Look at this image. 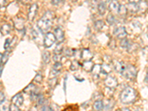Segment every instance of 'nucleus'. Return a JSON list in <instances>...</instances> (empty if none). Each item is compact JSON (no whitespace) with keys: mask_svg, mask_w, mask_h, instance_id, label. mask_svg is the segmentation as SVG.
I'll list each match as a JSON object with an SVG mask.
<instances>
[{"mask_svg":"<svg viewBox=\"0 0 148 111\" xmlns=\"http://www.w3.org/2000/svg\"><path fill=\"white\" fill-rule=\"evenodd\" d=\"M54 14L52 11H47L43 16L37 22V27L42 33H47L52 26Z\"/></svg>","mask_w":148,"mask_h":111,"instance_id":"f257e3e1","label":"nucleus"},{"mask_svg":"<svg viewBox=\"0 0 148 111\" xmlns=\"http://www.w3.org/2000/svg\"><path fill=\"white\" fill-rule=\"evenodd\" d=\"M136 99V92L134 89L130 87L125 88L120 94V100L123 104H131L135 101Z\"/></svg>","mask_w":148,"mask_h":111,"instance_id":"f03ea898","label":"nucleus"},{"mask_svg":"<svg viewBox=\"0 0 148 111\" xmlns=\"http://www.w3.org/2000/svg\"><path fill=\"white\" fill-rule=\"evenodd\" d=\"M123 76H125L129 80H134L136 77L137 75V71L136 69V67L133 65H128L127 66L126 68H125V71L123 72L122 73Z\"/></svg>","mask_w":148,"mask_h":111,"instance_id":"7ed1b4c3","label":"nucleus"},{"mask_svg":"<svg viewBox=\"0 0 148 111\" xmlns=\"http://www.w3.org/2000/svg\"><path fill=\"white\" fill-rule=\"evenodd\" d=\"M56 37L55 35L52 33L49 32L47 33L44 38V46L47 48L51 47L54 44V42H56Z\"/></svg>","mask_w":148,"mask_h":111,"instance_id":"20e7f679","label":"nucleus"},{"mask_svg":"<svg viewBox=\"0 0 148 111\" xmlns=\"http://www.w3.org/2000/svg\"><path fill=\"white\" fill-rule=\"evenodd\" d=\"M104 84H105L107 88L112 89V88L117 87L118 82H117V79L116 78L113 77V76H108L104 80Z\"/></svg>","mask_w":148,"mask_h":111,"instance_id":"39448f33","label":"nucleus"},{"mask_svg":"<svg viewBox=\"0 0 148 111\" xmlns=\"http://www.w3.org/2000/svg\"><path fill=\"white\" fill-rule=\"evenodd\" d=\"M38 10V5L36 4H33L30 8V10L28 12V20L30 22H33L36 15V12Z\"/></svg>","mask_w":148,"mask_h":111,"instance_id":"423d86ee","label":"nucleus"},{"mask_svg":"<svg viewBox=\"0 0 148 111\" xmlns=\"http://www.w3.org/2000/svg\"><path fill=\"white\" fill-rule=\"evenodd\" d=\"M114 35L119 39H125V38H126L127 34V31L125 27H119L114 30Z\"/></svg>","mask_w":148,"mask_h":111,"instance_id":"0eeeda50","label":"nucleus"},{"mask_svg":"<svg viewBox=\"0 0 148 111\" xmlns=\"http://www.w3.org/2000/svg\"><path fill=\"white\" fill-rule=\"evenodd\" d=\"M54 35H55L56 39L59 43H62L64 39V35L63 30L59 27L56 28L54 30Z\"/></svg>","mask_w":148,"mask_h":111,"instance_id":"6e6552de","label":"nucleus"},{"mask_svg":"<svg viewBox=\"0 0 148 111\" xmlns=\"http://www.w3.org/2000/svg\"><path fill=\"white\" fill-rule=\"evenodd\" d=\"M14 27L16 30H22L24 29V26H25V20L23 18L21 17H18V18H14Z\"/></svg>","mask_w":148,"mask_h":111,"instance_id":"1a4fd4ad","label":"nucleus"},{"mask_svg":"<svg viewBox=\"0 0 148 111\" xmlns=\"http://www.w3.org/2000/svg\"><path fill=\"white\" fill-rule=\"evenodd\" d=\"M120 5L117 0H112L109 5V10L113 14H118Z\"/></svg>","mask_w":148,"mask_h":111,"instance_id":"9d476101","label":"nucleus"},{"mask_svg":"<svg viewBox=\"0 0 148 111\" xmlns=\"http://www.w3.org/2000/svg\"><path fill=\"white\" fill-rule=\"evenodd\" d=\"M24 99L23 96L21 93H18L16 96H14L12 99V104H15L16 106L20 107L22 105V103H23Z\"/></svg>","mask_w":148,"mask_h":111,"instance_id":"9b49d317","label":"nucleus"},{"mask_svg":"<svg viewBox=\"0 0 148 111\" xmlns=\"http://www.w3.org/2000/svg\"><path fill=\"white\" fill-rule=\"evenodd\" d=\"M113 67H114L116 72H118L120 74H122L123 72L125 71L127 66L124 63L121 62H117L116 61V62H114V63H113Z\"/></svg>","mask_w":148,"mask_h":111,"instance_id":"f8f14e48","label":"nucleus"},{"mask_svg":"<svg viewBox=\"0 0 148 111\" xmlns=\"http://www.w3.org/2000/svg\"><path fill=\"white\" fill-rule=\"evenodd\" d=\"M93 57L92 53L88 49H84L81 53V58L84 61H91Z\"/></svg>","mask_w":148,"mask_h":111,"instance_id":"ddd939ff","label":"nucleus"},{"mask_svg":"<svg viewBox=\"0 0 148 111\" xmlns=\"http://www.w3.org/2000/svg\"><path fill=\"white\" fill-rule=\"evenodd\" d=\"M93 66H94V64H93V63L91 61H84L82 64V67L84 68V70L88 71V72L92 71Z\"/></svg>","mask_w":148,"mask_h":111,"instance_id":"4468645a","label":"nucleus"},{"mask_svg":"<svg viewBox=\"0 0 148 111\" xmlns=\"http://www.w3.org/2000/svg\"><path fill=\"white\" fill-rule=\"evenodd\" d=\"M113 106H114V101L113 100H108L107 102L104 104V108H103V110L104 111H111L112 109H113Z\"/></svg>","mask_w":148,"mask_h":111,"instance_id":"2eb2a0df","label":"nucleus"},{"mask_svg":"<svg viewBox=\"0 0 148 111\" xmlns=\"http://www.w3.org/2000/svg\"><path fill=\"white\" fill-rule=\"evenodd\" d=\"M10 104L6 100L0 103V111H10Z\"/></svg>","mask_w":148,"mask_h":111,"instance_id":"dca6fc26","label":"nucleus"},{"mask_svg":"<svg viewBox=\"0 0 148 111\" xmlns=\"http://www.w3.org/2000/svg\"><path fill=\"white\" fill-rule=\"evenodd\" d=\"M103 108H104V103H103V101L101 100H97L93 104V108L96 111L102 110Z\"/></svg>","mask_w":148,"mask_h":111,"instance_id":"f3484780","label":"nucleus"},{"mask_svg":"<svg viewBox=\"0 0 148 111\" xmlns=\"http://www.w3.org/2000/svg\"><path fill=\"white\" fill-rule=\"evenodd\" d=\"M0 31L2 33V34L3 36H6L8 34H10V26L8 24H5V25H3L0 29Z\"/></svg>","mask_w":148,"mask_h":111,"instance_id":"a211bd4d","label":"nucleus"},{"mask_svg":"<svg viewBox=\"0 0 148 111\" xmlns=\"http://www.w3.org/2000/svg\"><path fill=\"white\" fill-rule=\"evenodd\" d=\"M92 73L94 76H99L101 72V65L100 64H95L92 69Z\"/></svg>","mask_w":148,"mask_h":111,"instance_id":"6ab92c4d","label":"nucleus"},{"mask_svg":"<svg viewBox=\"0 0 148 111\" xmlns=\"http://www.w3.org/2000/svg\"><path fill=\"white\" fill-rule=\"evenodd\" d=\"M127 11L130 10L131 13H136V12L138 11V4H133V3H130L128 5L127 8Z\"/></svg>","mask_w":148,"mask_h":111,"instance_id":"aec40b11","label":"nucleus"},{"mask_svg":"<svg viewBox=\"0 0 148 111\" xmlns=\"http://www.w3.org/2000/svg\"><path fill=\"white\" fill-rule=\"evenodd\" d=\"M111 71H112V68H111L110 65L109 64H104L103 65H101V73L108 75V73H110L111 72Z\"/></svg>","mask_w":148,"mask_h":111,"instance_id":"412c9836","label":"nucleus"},{"mask_svg":"<svg viewBox=\"0 0 148 111\" xmlns=\"http://www.w3.org/2000/svg\"><path fill=\"white\" fill-rule=\"evenodd\" d=\"M118 14L121 16V17H125L127 14V9L125 5H120L119 9Z\"/></svg>","mask_w":148,"mask_h":111,"instance_id":"4be33fe9","label":"nucleus"},{"mask_svg":"<svg viewBox=\"0 0 148 111\" xmlns=\"http://www.w3.org/2000/svg\"><path fill=\"white\" fill-rule=\"evenodd\" d=\"M98 10H99V13L100 15H104L105 11H106V5L104 2L99 3V5L98 6Z\"/></svg>","mask_w":148,"mask_h":111,"instance_id":"5701e85b","label":"nucleus"},{"mask_svg":"<svg viewBox=\"0 0 148 111\" xmlns=\"http://www.w3.org/2000/svg\"><path fill=\"white\" fill-rule=\"evenodd\" d=\"M50 58H51V54L47 51H45L42 53V59L45 64H47L50 62Z\"/></svg>","mask_w":148,"mask_h":111,"instance_id":"b1692460","label":"nucleus"},{"mask_svg":"<svg viewBox=\"0 0 148 111\" xmlns=\"http://www.w3.org/2000/svg\"><path fill=\"white\" fill-rule=\"evenodd\" d=\"M94 26H95V28H96V30H101V29L104 27V22H103V21L98 20V21H96V22H95Z\"/></svg>","mask_w":148,"mask_h":111,"instance_id":"393cba45","label":"nucleus"},{"mask_svg":"<svg viewBox=\"0 0 148 111\" xmlns=\"http://www.w3.org/2000/svg\"><path fill=\"white\" fill-rule=\"evenodd\" d=\"M37 88H36V87L35 85H34V84H29L28 86H27V88H25V92H27V93H31V92H34V90H36Z\"/></svg>","mask_w":148,"mask_h":111,"instance_id":"a878e982","label":"nucleus"},{"mask_svg":"<svg viewBox=\"0 0 148 111\" xmlns=\"http://www.w3.org/2000/svg\"><path fill=\"white\" fill-rule=\"evenodd\" d=\"M62 111H79V109L78 105L75 104V105H69V106H67Z\"/></svg>","mask_w":148,"mask_h":111,"instance_id":"bb28decb","label":"nucleus"},{"mask_svg":"<svg viewBox=\"0 0 148 111\" xmlns=\"http://www.w3.org/2000/svg\"><path fill=\"white\" fill-rule=\"evenodd\" d=\"M79 66H80V64L78 61L75 60L73 61L72 63H71V71H77L79 69Z\"/></svg>","mask_w":148,"mask_h":111,"instance_id":"cd10ccee","label":"nucleus"},{"mask_svg":"<svg viewBox=\"0 0 148 111\" xmlns=\"http://www.w3.org/2000/svg\"><path fill=\"white\" fill-rule=\"evenodd\" d=\"M63 51V47L62 43H59V44L56 45L55 48V51H54V53L55 54H62Z\"/></svg>","mask_w":148,"mask_h":111,"instance_id":"c85d7f7f","label":"nucleus"},{"mask_svg":"<svg viewBox=\"0 0 148 111\" xmlns=\"http://www.w3.org/2000/svg\"><path fill=\"white\" fill-rule=\"evenodd\" d=\"M107 22H108V24L111 25H113L115 23V22H116V18H115L113 14H109L107 16Z\"/></svg>","mask_w":148,"mask_h":111,"instance_id":"c756f323","label":"nucleus"},{"mask_svg":"<svg viewBox=\"0 0 148 111\" xmlns=\"http://www.w3.org/2000/svg\"><path fill=\"white\" fill-rule=\"evenodd\" d=\"M56 84H57V79L56 78L53 77V79H50V80H49V86H50V88H54L55 86L56 85Z\"/></svg>","mask_w":148,"mask_h":111,"instance_id":"7c9ffc66","label":"nucleus"},{"mask_svg":"<svg viewBox=\"0 0 148 111\" xmlns=\"http://www.w3.org/2000/svg\"><path fill=\"white\" fill-rule=\"evenodd\" d=\"M120 45H121V47H124V48L127 49V47H129V45H130L129 40H128V39H127L126 38H125V39H122V40L121 41V43H120Z\"/></svg>","mask_w":148,"mask_h":111,"instance_id":"2f4dec72","label":"nucleus"},{"mask_svg":"<svg viewBox=\"0 0 148 111\" xmlns=\"http://www.w3.org/2000/svg\"><path fill=\"white\" fill-rule=\"evenodd\" d=\"M53 69L59 72L62 69V64H61L60 62H56L55 64H54L53 67Z\"/></svg>","mask_w":148,"mask_h":111,"instance_id":"473e14b6","label":"nucleus"},{"mask_svg":"<svg viewBox=\"0 0 148 111\" xmlns=\"http://www.w3.org/2000/svg\"><path fill=\"white\" fill-rule=\"evenodd\" d=\"M146 41H147L148 42V36L147 34H144L143 35H142V36H141V42H142V43L145 45V47H148V45L146 42Z\"/></svg>","mask_w":148,"mask_h":111,"instance_id":"72a5a7b5","label":"nucleus"},{"mask_svg":"<svg viewBox=\"0 0 148 111\" xmlns=\"http://www.w3.org/2000/svg\"><path fill=\"white\" fill-rule=\"evenodd\" d=\"M34 82H36V83H38V84H40V83L42 82V75H41L40 73L37 74L36 76V77L34 78Z\"/></svg>","mask_w":148,"mask_h":111,"instance_id":"f704fd0d","label":"nucleus"},{"mask_svg":"<svg viewBox=\"0 0 148 111\" xmlns=\"http://www.w3.org/2000/svg\"><path fill=\"white\" fill-rule=\"evenodd\" d=\"M62 58V54H55L53 56V60L55 61L56 62H60Z\"/></svg>","mask_w":148,"mask_h":111,"instance_id":"c9c22d12","label":"nucleus"},{"mask_svg":"<svg viewBox=\"0 0 148 111\" xmlns=\"http://www.w3.org/2000/svg\"><path fill=\"white\" fill-rule=\"evenodd\" d=\"M10 111H20V110H19V109H18V107L16 106L15 104H10Z\"/></svg>","mask_w":148,"mask_h":111,"instance_id":"e433bc0d","label":"nucleus"},{"mask_svg":"<svg viewBox=\"0 0 148 111\" xmlns=\"http://www.w3.org/2000/svg\"><path fill=\"white\" fill-rule=\"evenodd\" d=\"M10 44H11V40L9 39H6V41H5V45H4L5 49H7L8 47H9V46H10Z\"/></svg>","mask_w":148,"mask_h":111,"instance_id":"4c0bfd02","label":"nucleus"},{"mask_svg":"<svg viewBox=\"0 0 148 111\" xmlns=\"http://www.w3.org/2000/svg\"><path fill=\"white\" fill-rule=\"evenodd\" d=\"M42 111H53V110L49 106H44L43 108H42Z\"/></svg>","mask_w":148,"mask_h":111,"instance_id":"58836bf2","label":"nucleus"},{"mask_svg":"<svg viewBox=\"0 0 148 111\" xmlns=\"http://www.w3.org/2000/svg\"><path fill=\"white\" fill-rule=\"evenodd\" d=\"M62 0H51V2H52V4L54 5H58L62 2Z\"/></svg>","mask_w":148,"mask_h":111,"instance_id":"ea45409f","label":"nucleus"},{"mask_svg":"<svg viewBox=\"0 0 148 111\" xmlns=\"http://www.w3.org/2000/svg\"><path fill=\"white\" fill-rule=\"evenodd\" d=\"M6 2H7V0H0V8L4 7L6 4Z\"/></svg>","mask_w":148,"mask_h":111,"instance_id":"a19ab883","label":"nucleus"},{"mask_svg":"<svg viewBox=\"0 0 148 111\" xmlns=\"http://www.w3.org/2000/svg\"><path fill=\"white\" fill-rule=\"evenodd\" d=\"M3 101H5V96L2 92H0V103H2Z\"/></svg>","mask_w":148,"mask_h":111,"instance_id":"79ce46f5","label":"nucleus"},{"mask_svg":"<svg viewBox=\"0 0 148 111\" xmlns=\"http://www.w3.org/2000/svg\"><path fill=\"white\" fill-rule=\"evenodd\" d=\"M18 2H22V4H24V5H27V4H28L29 2H30V0H18Z\"/></svg>","mask_w":148,"mask_h":111,"instance_id":"37998d69","label":"nucleus"},{"mask_svg":"<svg viewBox=\"0 0 148 111\" xmlns=\"http://www.w3.org/2000/svg\"><path fill=\"white\" fill-rule=\"evenodd\" d=\"M130 3H133V4H138L141 0H128Z\"/></svg>","mask_w":148,"mask_h":111,"instance_id":"c03bdc74","label":"nucleus"},{"mask_svg":"<svg viewBox=\"0 0 148 111\" xmlns=\"http://www.w3.org/2000/svg\"><path fill=\"white\" fill-rule=\"evenodd\" d=\"M145 82L148 84V69H147V74H146V76H145Z\"/></svg>","mask_w":148,"mask_h":111,"instance_id":"a18cd8bd","label":"nucleus"},{"mask_svg":"<svg viewBox=\"0 0 148 111\" xmlns=\"http://www.w3.org/2000/svg\"><path fill=\"white\" fill-rule=\"evenodd\" d=\"M2 58H3V55L2 53H0V65H1L2 62Z\"/></svg>","mask_w":148,"mask_h":111,"instance_id":"49530a36","label":"nucleus"},{"mask_svg":"<svg viewBox=\"0 0 148 111\" xmlns=\"http://www.w3.org/2000/svg\"><path fill=\"white\" fill-rule=\"evenodd\" d=\"M121 111H130V110L128 108H123V109H121Z\"/></svg>","mask_w":148,"mask_h":111,"instance_id":"de8ad7c7","label":"nucleus"},{"mask_svg":"<svg viewBox=\"0 0 148 111\" xmlns=\"http://www.w3.org/2000/svg\"><path fill=\"white\" fill-rule=\"evenodd\" d=\"M72 1H73V2H76V0H72Z\"/></svg>","mask_w":148,"mask_h":111,"instance_id":"09e8293b","label":"nucleus"},{"mask_svg":"<svg viewBox=\"0 0 148 111\" xmlns=\"http://www.w3.org/2000/svg\"><path fill=\"white\" fill-rule=\"evenodd\" d=\"M145 1H146V2H148V0H145Z\"/></svg>","mask_w":148,"mask_h":111,"instance_id":"8fccbe9b","label":"nucleus"},{"mask_svg":"<svg viewBox=\"0 0 148 111\" xmlns=\"http://www.w3.org/2000/svg\"><path fill=\"white\" fill-rule=\"evenodd\" d=\"M136 111H140V110H136Z\"/></svg>","mask_w":148,"mask_h":111,"instance_id":"3c124183","label":"nucleus"}]
</instances>
